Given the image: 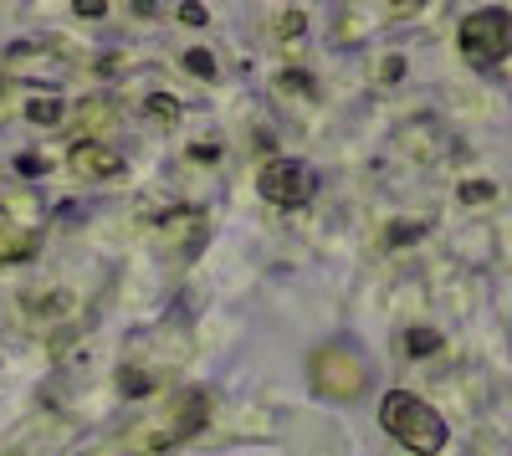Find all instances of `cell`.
Here are the masks:
<instances>
[{
    "label": "cell",
    "instance_id": "1",
    "mask_svg": "<svg viewBox=\"0 0 512 456\" xmlns=\"http://www.w3.org/2000/svg\"><path fill=\"white\" fill-rule=\"evenodd\" d=\"M379 421H384V431H390L405 451H415V456H436V451L446 446L441 410L425 405V400L410 395V390H390V395H384V400H379Z\"/></svg>",
    "mask_w": 512,
    "mask_h": 456
},
{
    "label": "cell",
    "instance_id": "2",
    "mask_svg": "<svg viewBox=\"0 0 512 456\" xmlns=\"http://www.w3.org/2000/svg\"><path fill=\"white\" fill-rule=\"evenodd\" d=\"M308 385L313 395L323 400H338V405H349V400H364L374 375H369V359L354 349V344H318L308 354Z\"/></svg>",
    "mask_w": 512,
    "mask_h": 456
},
{
    "label": "cell",
    "instance_id": "3",
    "mask_svg": "<svg viewBox=\"0 0 512 456\" xmlns=\"http://www.w3.org/2000/svg\"><path fill=\"white\" fill-rule=\"evenodd\" d=\"M507 36H512L507 11H497V6L472 11L461 21V52H466V62H477V67H497L507 57Z\"/></svg>",
    "mask_w": 512,
    "mask_h": 456
},
{
    "label": "cell",
    "instance_id": "4",
    "mask_svg": "<svg viewBox=\"0 0 512 456\" xmlns=\"http://www.w3.org/2000/svg\"><path fill=\"white\" fill-rule=\"evenodd\" d=\"M262 195L272 205H308L313 200V170L303 159H272L262 170Z\"/></svg>",
    "mask_w": 512,
    "mask_h": 456
},
{
    "label": "cell",
    "instance_id": "5",
    "mask_svg": "<svg viewBox=\"0 0 512 456\" xmlns=\"http://www.w3.org/2000/svg\"><path fill=\"white\" fill-rule=\"evenodd\" d=\"M72 170H77V175H113V170H118V154H108V149H98V144H82V149L72 154Z\"/></svg>",
    "mask_w": 512,
    "mask_h": 456
}]
</instances>
